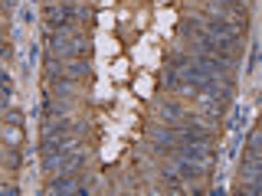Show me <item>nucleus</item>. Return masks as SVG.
<instances>
[{
  "instance_id": "6",
  "label": "nucleus",
  "mask_w": 262,
  "mask_h": 196,
  "mask_svg": "<svg viewBox=\"0 0 262 196\" xmlns=\"http://www.w3.org/2000/svg\"><path fill=\"white\" fill-rule=\"evenodd\" d=\"M161 88H180V69L170 65V69L161 76Z\"/></svg>"
},
{
  "instance_id": "3",
  "label": "nucleus",
  "mask_w": 262,
  "mask_h": 196,
  "mask_svg": "<svg viewBox=\"0 0 262 196\" xmlns=\"http://www.w3.org/2000/svg\"><path fill=\"white\" fill-rule=\"evenodd\" d=\"M174 160H177V177L180 180H200L203 174H207V167H200V163H193V160H184L180 154Z\"/></svg>"
},
{
  "instance_id": "4",
  "label": "nucleus",
  "mask_w": 262,
  "mask_h": 196,
  "mask_svg": "<svg viewBox=\"0 0 262 196\" xmlns=\"http://www.w3.org/2000/svg\"><path fill=\"white\" fill-rule=\"evenodd\" d=\"M39 114L49 121V118H66L69 114V102L66 98H56V102H49V98H43V108H39Z\"/></svg>"
},
{
  "instance_id": "7",
  "label": "nucleus",
  "mask_w": 262,
  "mask_h": 196,
  "mask_svg": "<svg viewBox=\"0 0 262 196\" xmlns=\"http://www.w3.org/2000/svg\"><path fill=\"white\" fill-rule=\"evenodd\" d=\"M4 137H7V144H20V125H7L4 128Z\"/></svg>"
},
{
  "instance_id": "2",
  "label": "nucleus",
  "mask_w": 262,
  "mask_h": 196,
  "mask_svg": "<svg viewBox=\"0 0 262 196\" xmlns=\"http://www.w3.org/2000/svg\"><path fill=\"white\" fill-rule=\"evenodd\" d=\"M158 118H161V121H170V125H184L187 114H184V105H177V102H164L161 108H158Z\"/></svg>"
},
{
  "instance_id": "8",
  "label": "nucleus",
  "mask_w": 262,
  "mask_h": 196,
  "mask_svg": "<svg viewBox=\"0 0 262 196\" xmlns=\"http://www.w3.org/2000/svg\"><path fill=\"white\" fill-rule=\"evenodd\" d=\"M249 154H259L262 157V134H249Z\"/></svg>"
},
{
  "instance_id": "5",
  "label": "nucleus",
  "mask_w": 262,
  "mask_h": 196,
  "mask_svg": "<svg viewBox=\"0 0 262 196\" xmlns=\"http://www.w3.org/2000/svg\"><path fill=\"white\" fill-rule=\"evenodd\" d=\"M66 76H72V79H89L92 76V62L89 59H72V62H66Z\"/></svg>"
},
{
  "instance_id": "1",
  "label": "nucleus",
  "mask_w": 262,
  "mask_h": 196,
  "mask_svg": "<svg viewBox=\"0 0 262 196\" xmlns=\"http://www.w3.org/2000/svg\"><path fill=\"white\" fill-rule=\"evenodd\" d=\"M177 154H180L184 160H193V163H200V167H207V163H213V151H210V144H184Z\"/></svg>"
},
{
  "instance_id": "9",
  "label": "nucleus",
  "mask_w": 262,
  "mask_h": 196,
  "mask_svg": "<svg viewBox=\"0 0 262 196\" xmlns=\"http://www.w3.org/2000/svg\"><path fill=\"white\" fill-rule=\"evenodd\" d=\"M20 111H10V108H7V125H20Z\"/></svg>"
}]
</instances>
